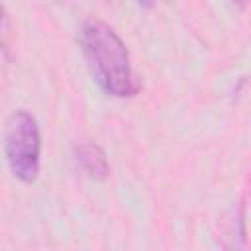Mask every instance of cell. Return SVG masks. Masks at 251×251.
Segmentation results:
<instances>
[{
    "instance_id": "cell-1",
    "label": "cell",
    "mask_w": 251,
    "mask_h": 251,
    "mask_svg": "<svg viewBox=\"0 0 251 251\" xmlns=\"http://www.w3.org/2000/svg\"><path fill=\"white\" fill-rule=\"evenodd\" d=\"M80 49L98 86L116 98H131L139 92L141 80L135 75L129 51L122 37L106 22L90 18L78 33Z\"/></svg>"
},
{
    "instance_id": "cell-2",
    "label": "cell",
    "mask_w": 251,
    "mask_h": 251,
    "mask_svg": "<svg viewBox=\"0 0 251 251\" xmlns=\"http://www.w3.org/2000/svg\"><path fill=\"white\" fill-rule=\"evenodd\" d=\"M2 151L14 178L24 184L37 180L41 163V133L37 120L24 108L14 110L2 133Z\"/></svg>"
},
{
    "instance_id": "cell-3",
    "label": "cell",
    "mask_w": 251,
    "mask_h": 251,
    "mask_svg": "<svg viewBox=\"0 0 251 251\" xmlns=\"http://www.w3.org/2000/svg\"><path fill=\"white\" fill-rule=\"evenodd\" d=\"M75 161L78 169L94 180H104L110 175V163L104 149L94 141H80L75 145Z\"/></svg>"
},
{
    "instance_id": "cell-4",
    "label": "cell",
    "mask_w": 251,
    "mask_h": 251,
    "mask_svg": "<svg viewBox=\"0 0 251 251\" xmlns=\"http://www.w3.org/2000/svg\"><path fill=\"white\" fill-rule=\"evenodd\" d=\"M8 27V16H6V10L4 6H0V45H4V31Z\"/></svg>"
},
{
    "instance_id": "cell-5",
    "label": "cell",
    "mask_w": 251,
    "mask_h": 251,
    "mask_svg": "<svg viewBox=\"0 0 251 251\" xmlns=\"http://www.w3.org/2000/svg\"><path fill=\"white\" fill-rule=\"evenodd\" d=\"M135 4H139L141 8H151L155 4V0H135Z\"/></svg>"
},
{
    "instance_id": "cell-6",
    "label": "cell",
    "mask_w": 251,
    "mask_h": 251,
    "mask_svg": "<svg viewBox=\"0 0 251 251\" xmlns=\"http://www.w3.org/2000/svg\"><path fill=\"white\" fill-rule=\"evenodd\" d=\"M233 4H237L239 8H243L245 6V0H233Z\"/></svg>"
}]
</instances>
